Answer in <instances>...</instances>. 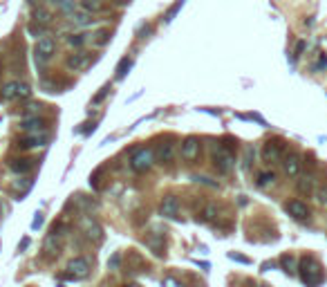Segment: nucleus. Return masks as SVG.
<instances>
[{
	"label": "nucleus",
	"mask_w": 327,
	"mask_h": 287,
	"mask_svg": "<svg viewBox=\"0 0 327 287\" xmlns=\"http://www.w3.org/2000/svg\"><path fill=\"white\" fill-rule=\"evenodd\" d=\"M298 276H301V280L307 287H318L320 283H323L325 274H323V267H320V263L316 260V258L305 256V258H301V263H298Z\"/></svg>",
	"instance_id": "nucleus-1"
},
{
	"label": "nucleus",
	"mask_w": 327,
	"mask_h": 287,
	"mask_svg": "<svg viewBox=\"0 0 327 287\" xmlns=\"http://www.w3.org/2000/svg\"><path fill=\"white\" fill-rule=\"evenodd\" d=\"M213 164H215V168L220 173H231V168L235 166L233 150H231L227 144L215 146V150H213Z\"/></svg>",
	"instance_id": "nucleus-2"
},
{
	"label": "nucleus",
	"mask_w": 327,
	"mask_h": 287,
	"mask_svg": "<svg viewBox=\"0 0 327 287\" xmlns=\"http://www.w3.org/2000/svg\"><path fill=\"white\" fill-rule=\"evenodd\" d=\"M155 164V150L153 148H137L130 157V168L134 173H146Z\"/></svg>",
	"instance_id": "nucleus-3"
},
{
	"label": "nucleus",
	"mask_w": 327,
	"mask_h": 287,
	"mask_svg": "<svg viewBox=\"0 0 327 287\" xmlns=\"http://www.w3.org/2000/svg\"><path fill=\"white\" fill-rule=\"evenodd\" d=\"M32 94V88L27 83H20V81H9L5 83L3 90H0V97L5 101H14V99H27Z\"/></svg>",
	"instance_id": "nucleus-4"
},
{
	"label": "nucleus",
	"mask_w": 327,
	"mask_h": 287,
	"mask_svg": "<svg viewBox=\"0 0 327 287\" xmlns=\"http://www.w3.org/2000/svg\"><path fill=\"white\" fill-rule=\"evenodd\" d=\"M90 274V260L86 256H76L67 263V274H63V278H86Z\"/></svg>",
	"instance_id": "nucleus-5"
},
{
	"label": "nucleus",
	"mask_w": 327,
	"mask_h": 287,
	"mask_svg": "<svg viewBox=\"0 0 327 287\" xmlns=\"http://www.w3.org/2000/svg\"><path fill=\"white\" fill-rule=\"evenodd\" d=\"M285 157V148L280 142H267L262 148V162H267V164H276V162H280Z\"/></svg>",
	"instance_id": "nucleus-6"
},
{
	"label": "nucleus",
	"mask_w": 327,
	"mask_h": 287,
	"mask_svg": "<svg viewBox=\"0 0 327 287\" xmlns=\"http://www.w3.org/2000/svg\"><path fill=\"white\" fill-rule=\"evenodd\" d=\"M36 61H49L54 56L56 52V41L54 38H49V36H45V38H38V43H36Z\"/></svg>",
	"instance_id": "nucleus-7"
},
{
	"label": "nucleus",
	"mask_w": 327,
	"mask_h": 287,
	"mask_svg": "<svg viewBox=\"0 0 327 287\" xmlns=\"http://www.w3.org/2000/svg\"><path fill=\"white\" fill-rule=\"evenodd\" d=\"M285 211L289 213L294 220H309V216H312V211H309V206L305 204V202H301V200H291V202H287L285 204Z\"/></svg>",
	"instance_id": "nucleus-8"
},
{
	"label": "nucleus",
	"mask_w": 327,
	"mask_h": 287,
	"mask_svg": "<svg viewBox=\"0 0 327 287\" xmlns=\"http://www.w3.org/2000/svg\"><path fill=\"white\" fill-rule=\"evenodd\" d=\"M49 142V135L47 133H34V135H25L22 139H18V148H43L45 144Z\"/></svg>",
	"instance_id": "nucleus-9"
},
{
	"label": "nucleus",
	"mask_w": 327,
	"mask_h": 287,
	"mask_svg": "<svg viewBox=\"0 0 327 287\" xmlns=\"http://www.w3.org/2000/svg\"><path fill=\"white\" fill-rule=\"evenodd\" d=\"M200 150H202V144H200V139L197 137H186L184 142H182V157L184 160H188V162H193L200 157Z\"/></svg>",
	"instance_id": "nucleus-10"
},
{
	"label": "nucleus",
	"mask_w": 327,
	"mask_h": 287,
	"mask_svg": "<svg viewBox=\"0 0 327 287\" xmlns=\"http://www.w3.org/2000/svg\"><path fill=\"white\" fill-rule=\"evenodd\" d=\"M61 236L63 233H47V238H45V243H43V254L47 256V258H54V256H59V249H61Z\"/></svg>",
	"instance_id": "nucleus-11"
},
{
	"label": "nucleus",
	"mask_w": 327,
	"mask_h": 287,
	"mask_svg": "<svg viewBox=\"0 0 327 287\" xmlns=\"http://www.w3.org/2000/svg\"><path fill=\"white\" fill-rule=\"evenodd\" d=\"M301 166H303V162H301V157H298L296 153H289L285 157V162H283V168H285L287 177H298L301 175Z\"/></svg>",
	"instance_id": "nucleus-12"
},
{
	"label": "nucleus",
	"mask_w": 327,
	"mask_h": 287,
	"mask_svg": "<svg viewBox=\"0 0 327 287\" xmlns=\"http://www.w3.org/2000/svg\"><path fill=\"white\" fill-rule=\"evenodd\" d=\"M20 128L25 131L27 135H34V133H47V121L45 119H38V117H30V119H22L20 121Z\"/></svg>",
	"instance_id": "nucleus-13"
},
{
	"label": "nucleus",
	"mask_w": 327,
	"mask_h": 287,
	"mask_svg": "<svg viewBox=\"0 0 327 287\" xmlns=\"http://www.w3.org/2000/svg\"><path fill=\"white\" fill-rule=\"evenodd\" d=\"M173 157H175V144H171V142L157 144V148H155V160L157 162L168 164V162H173Z\"/></svg>",
	"instance_id": "nucleus-14"
},
{
	"label": "nucleus",
	"mask_w": 327,
	"mask_h": 287,
	"mask_svg": "<svg viewBox=\"0 0 327 287\" xmlns=\"http://www.w3.org/2000/svg\"><path fill=\"white\" fill-rule=\"evenodd\" d=\"M9 168L14 173H18V175H25V173H30L34 168V160H30V157H11Z\"/></svg>",
	"instance_id": "nucleus-15"
},
{
	"label": "nucleus",
	"mask_w": 327,
	"mask_h": 287,
	"mask_svg": "<svg viewBox=\"0 0 327 287\" xmlns=\"http://www.w3.org/2000/svg\"><path fill=\"white\" fill-rule=\"evenodd\" d=\"M161 216L166 218H177L179 216V200L175 195H166L161 202Z\"/></svg>",
	"instance_id": "nucleus-16"
},
{
	"label": "nucleus",
	"mask_w": 327,
	"mask_h": 287,
	"mask_svg": "<svg viewBox=\"0 0 327 287\" xmlns=\"http://www.w3.org/2000/svg\"><path fill=\"white\" fill-rule=\"evenodd\" d=\"M90 63V54H86V52H76V54H72L70 59L65 61V65H67V70H74V72H78V70H83Z\"/></svg>",
	"instance_id": "nucleus-17"
},
{
	"label": "nucleus",
	"mask_w": 327,
	"mask_h": 287,
	"mask_svg": "<svg viewBox=\"0 0 327 287\" xmlns=\"http://www.w3.org/2000/svg\"><path fill=\"white\" fill-rule=\"evenodd\" d=\"M83 229H86V236L90 240H94V243H99L101 238H103V231H101V227L97 222H92L90 220V218H86V220H83Z\"/></svg>",
	"instance_id": "nucleus-18"
},
{
	"label": "nucleus",
	"mask_w": 327,
	"mask_h": 287,
	"mask_svg": "<svg viewBox=\"0 0 327 287\" xmlns=\"http://www.w3.org/2000/svg\"><path fill=\"white\" fill-rule=\"evenodd\" d=\"M94 18H92V14L90 11H74V14H70V22H74V25H78V27H86V25H90Z\"/></svg>",
	"instance_id": "nucleus-19"
},
{
	"label": "nucleus",
	"mask_w": 327,
	"mask_h": 287,
	"mask_svg": "<svg viewBox=\"0 0 327 287\" xmlns=\"http://www.w3.org/2000/svg\"><path fill=\"white\" fill-rule=\"evenodd\" d=\"M296 189H298V193L301 195H312L314 193V177L312 175H303L301 179H298Z\"/></svg>",
	"instance_id": "nucleus-20"
},
{
	"label": "nucleus",
	"mask_w": 327,
	"mask_h": 287,
	"mask_svg": "<svg viewBox=\"0 0 327 287\" xmlns=\"http://www.w3.org/2000/svg\"><path fill=\"white\" fill-rule=\"evenodd\" d=\"M274 184H276V173L274 171H262L256 179L258 189H269V187H274Z\"/></svg>",
	"instance_id": "nucleus-21"
},
{
	"label": "nucleus",
	"mask_w": 327,
	"mask_h": 287,
	"mask_svg": "<svg viewBox=\"0 0 327 287\" xmlns=\"http://www.w3.org/2000/svg\"><path fill=\"white\" fill-rule=\"evenodd\" d=\"M280 267L285 269L289 276H294V274H298V265H296V258L291 254H285L283 258H280Z\"/></svg>",
	"instance_id": "nucleus-22"
},
{
	"label": "nucleus",
	"mask_w": 327,
	"mask_h": 287,
	"mask_svg": "<svg viewBox=\"0 0 327 287\" xmlns=\"http://www.w3.org/2000/svg\"><path fill=\"white\" fill-rule=\"evenodd\" d=\"M32 18H34V22H41V25H47V22L52 20V14H49L47 9H43V7H36V9H34V14H32Z\"/></svg>",
	"instance_id": "nucleus-23"
},
{
	"label": "nucleus",
	"mask_w": 327,
	"mask_h": 287,
	"mask_svg": "<svg viewBox=\"0 0 327 287\" xmlns=\"http://www.w3.org/2000/svg\"><path fill=\"white\" fill-rule=\"evenodd\" d=\"M32 184H34V182H32V179H27V177H25V179H16V182H14V189L20 191V195H18L16 200H22V195H25L27 191L32 189Z\"/></svg>",
	"instance_id": "nucleus-24"
},
{
	"label": "nucleus",
	"mask_w": 327,
	"mask_h": 287,
	"mask_svg": "<svg viewBox=\"0 0 327 287\" xmlns=\"http://www.w3.org/2000/svg\"><path fill=\"white\" fill-rule=\"evenodd\" d=\"M56 7L63 11V14L70 16V14H74V11H76V3H74V0H59V3H56Z\"/></svg>",
	"instance_id": "nucleus-25"
},
{
	"label": "nucleus",
	"mask_w": 327,
	"mask_h": 287,
	"mask_svg": "<svg viewBox=\"0 0 327 287\" xmlns=\"http://www.w3.org/2000/svg\"><path fill=\"white\" fill-rule=\"evenodd\" d=\"M130 67H132V61L128 59V56H126V59H121L119 65H117V79H123V76H126Z\"/></svg>",
	"instance_id": "nucleus-26"
},
{
	"label": "nucleus",
	"mask_w": 327,
	"mask_h": 287,
	"mask_svg": "<svg viewBox=\"0 0 327 287\" xmlns=\"http://www.w3.org/2000/svg\"><path fill=\"white\" fill-rule=\"evenodd\" d=\"M217 218V206L215 204H206V209L202 211V220L204 222H213Z\"/></svg>",
	"instance_id": "nucleus-27"
},
{
	"label": "nucleus",
	"mask_w": 327,
	"mask_h": 287,
	"mask_svg": "<svg viewBox=\"0 0 327 287\" xmlns=\"http://www.w3.org/2000/svg\"><path fill=\"white\" fill-rule=\"evenodd\" d=\"M27 32L32 34V36H41V38H45V25H41V22H30L27 25Z\"/></svg>",
	"instance_id": "nucleus-28"
},
{
	"label": "nucleus",
	"mask_w": 327,
	"mask_h": 287,
	"mask_svg": "<svg viewBox=\"0 0 327 287\" xmlns=\"http://www.w3.org/2000/svg\"><path fill=\"white\" fill-rule=\"evenodd\" d=\"M83 9L90 11V14H92V11H101L103 9V3H101V0H83Z\"/></svg>",
	"instance_id": "nucleus-29"
},
{
	"label": "nucleus",
	"mask_w": 327,
	"mask_h": 287,
	"mask_svg": "<svg viewBox=\"0 0 327 287\" xmlns=\"http://www.w3.org/2000/svg\"><path fill=\"white\" fill-rule=\"evenodd\" d=\"M182 7H184V0H177V3H175L173 7L168 9V14H166V18H164V20H166V22H171V20L175 18V16H177V11L182 9Z\"/></svg>",
	"instance_id": "nucleus-30"
},
{
	"label": "nucleus",
	"mask_w": 327,
	"mask_h": 287,
	"mask_svg": "<svg viewBox=\"0 0 327 287\" xmlns=\"http://www.w3.org/2000/svg\"><path fill=\"white\" fill-rule=\"evenodd\" d=\"M108 41H110V34L105 32V30H99L97 34H94V45H99V47H101V45H105Z\"/></svg>",
	"instance_id": "nucleus-31"
},
{
	"label": "nucleus",
	"mask_w": 327,
	"mask_h": 287,
	"mask_svg": "<svg viewBox=\"0 0 327 287\" xmlns=\"http://www.w3.org/2000/svg\"><path fill=\"white\" fill-rule=\"evenodd\" d=\"M67 43L74 45V47H81V45L86 43V38H83V34H70V36H67Z\"/></svg>",
	"instance_id": "nucleus-32"
},
{
	"label": "nucleus",
	"mask_w": 327,
	"mask_h": 287,
	"mask_svg": "<svg viewBox=\"0 0 327 287\" xmlns=\"http://www.w3.org/2000/svg\"><path fill=\"white\" fill-rule=\"evenodd\" d=\"M38 112H41V103H30L25 108V119H30V117H34V115L38 117Z\"/></svg>",
	"instance_id": "nucleus-33"
},
{
	"label": "nucleus",
	"mask_w": 327,
	"mask_h": 287,
	"mask_svg": "<svg viewBox=\"0 0 327 287\" xmlns=\"http://www.w3.org/2000/svg\"><path fill=\"white\" fill-rule=\"evenodd\" d=\"M316 200L320 202V204L327 206V184H323V187L316 189Z\"/></svg>",
	"instance_id": "nucleus-34"
},
{
	"label": "nucleus",
	"mask_w": 327,
	"mask_h": 287,
	"mask_svg": "<svg viewBox=\"0 0 327 287\" xmlns=\"http://www.w3.org/2000/svg\"><path fill=\"white\" fill-rule=\"evenodd\" d=\"M253 157H256V150H253L251 146H249V148L244 150V162H242V166L249 168V166H251V162H253Z\"/></svg>",
	"instance_id": "nucleus-35"
},
{
	"label": "nucleus",
	"mask_w": 327,
	"mask_h": 287,
	"mask_svg": "<svg viewBox=\"0 0 327 287\" xmlns=\"http://www.w3.org/2000/svg\"><path fill=\"white\" fill-rule=\"evenodd\" d=\"M110 92V86H103V88H101L99 90V92L97 94H94V99H92V103H101V101H103L105 99V94H108Z\"/></svg>",
	"instance_id": "nucleus-36"
},
{
	"label": "nucleus",
	"mask_w": 327,
	"mask_h": 287,
	"mask_svg": "<svg viewBox=\"0 0 327 287\" xmlns=\"http://www.w3.org/2000/svg\"><path fill=\"white\" fill-rule=\"evenodd\" d=\"M43 227V213H36V218H34V222H32V229L36 231V229H41Z\"/></svg>",
	"instance_id": "nucleus-37"
},
{
	"label": "nucleus",
	"mask_w": 327,
	"mask_h": 287,
	"mask_svg": "<svg viewBox=\"0 0 327 287\" xmlns=\"http://www.w3.org/2000/svg\"><path fill=\"white\" fill-rule=\"evenodd\" d=\"M119 263H121V256L115 254V256H112L110 260H108V267H110V269H117V267H119Z\"/></svg>",
	"instance_id": "nucleus-38"
},
{
	"label": "nucleus",
	"mask_w": 327,
	"mask_h": 287,
	"mask_svg": "<svg viewBox=\"0 0 327 287\" xmlns=\"http://www.w3.org/2000/svg\"><path fill=\"white\" fill-rule=\"evenodd\" d=\"M164 287H182V283L175 280L173 276H168V278H164Z\"/></svg>",
	"instance_id": "nucleus-39"
},
{
	"label": "nucleus",
	"mask_w": 327,
	"mask_h": 287,
	"mask_svg": "<svg viewBox=\"0 0 327 287\" xmlns=\"http://www.w3.org/2000/svg\"><path fill=\"white\" fill-rule=\"evenodd\" d=\"M229 258L231 260H238V263H242V265H249V258H244V256H240V254H229Z\"/></svg>",
	"instance_id": "nucleus-40"
},
{
	"label": "nucleus",
	"mask_w": 327,
	"mask_h": 287,
	"mask_svg": "<svg viewBox=\"0 0 327 287\" xmlns=\"http://www.w3.org/2000/svg\"><path fill=\"white\" fill-rule=\"evenodd\" d=\"M195 182H204V184H208V187H217V182H211L208 177H193Z\"/></svg>",
	"instance_id": "nucleus-41"
},
{
	"label": "nucleus",
	"mask_w": 327,
	"mask_h": 287,
	"mask_svg": "<svg viewBox=\"0 0 327 287\" xmlns=\"http://www.w3.org/2000/svg\"><path fill=\"white\" fill-rule=\"evenodd\" d=\"M323 67H327V56L323 54V56H320V61H318V65L316 67H314V70H323Z\"/></svg>",
	"instance_id": "nucleus-42"
},
{
	"label": "nucleus",
	"mask_w": 327,
	"mask_h": 287,
	"mask_svg": "<svg viewBox=\"0 0 327 287\" xmlns=\"http://www.w3.org/2000/svg\"><path fill=\"white\" fill-rule=\"evenodd\" d=\"M303 49H305V43L301 41V43H298V47H296V56H301V54H303Z\"/></svg>",
	"instance_id": "nucleus-43"
},
{
	"label": "nucleus",
	"mask_w": 327,
	"mask_h": 287,
	"mask_svg": "<svg viewBox=\"0 0 327 287\" xmlns=\"http://www.w3.org/2000/svg\"><path fill=\"white\" fill-rule=\"evenodd\" d=\"M123 287H142V285H137V283H126Z\"/></svg>",
	"instance_id": "nucleus-44"
},
{
	"label": "nucleus",
	"mask_w": 327,
	"mask_h": 287,
	"mask_svg": "<svg viewBox=\"0 0 327 287\" xmlns=\"http://www.w3.org/2000/svg\"><path fill=\"white\" fill-rule=\"evenodd\" d=\"M0 216H3V204H0Z\"/></svg>",
	"instance_id": "nucleus-45"
},
{
	"label": "nucleus",
	"mask_w": 327,
	"mask_h": 287,
	"mask_svg": "<svg viewBox=\"0 0 327 287\" xmlns=\"http://www.w3.org/2000/svg\"><path fill=\"white\" fill-rule=\"evenodd\" d=\"M27 3H32V5H34V3H36V0H27Z\"/></svg>",
	"instance_id": "nucleus-46"
},
{
	"label": "nucleus",
	"mask_w": 327,
	"mask_h": 287,
	"mask_svg": "<svg viewBox=\"0 0 327 287\" xmlns=\"http://www.w3.org/2000/svg\"><path fill=\"white\" fill-rule=\"evenodd\" d=\"M52 3H54V5H56V3H59V0H52Z\"/></svg>",
	"instance_id": "nucleus-47"
},
{
	"label": "nucleus",
	"mask_w": 327,
	"mask_h": 287,
	"mask_svg": "<svg viewBox=\"0 0 327 287\" xmlns=\"http://www.w3.org/2000/svg\"><path fill=\"white\" fill-rule=\"evenodd\" d=\"M262 287H267V285H262Z\"/></svg>",
	"instance_id": "nucleus-48"
}]
</instances>
